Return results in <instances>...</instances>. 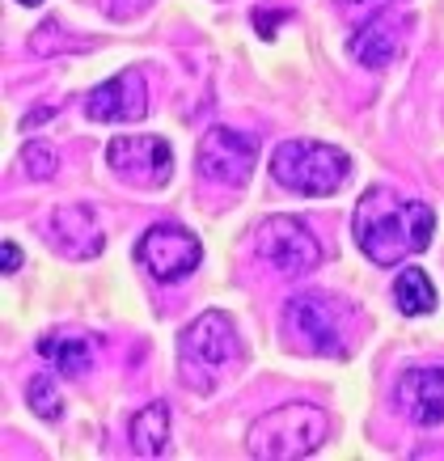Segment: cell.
<instances>
[{"label":"cell","mask_w":444,"mask_h":461,"mask_svg":"<svg viewBox=\"0 0 444 461\" xmlns=\"http://www.w3.org/2000/svg\"><path fill=\"white\" fill-rule=\"evenodd\" d=\"M22 263H26V254H22V246L17 241H0V271L5 276H14V271H22Z\"/></svg>","instance_id":"obj_20"},{"label":"cell","mask_w":444,"mask_h":461,"mask_svg":"<svg viewBox=\"0 0 444 461\" xmlns=\"http://www.w3.org/2000/svg\"><path fill=\"white\" fill-rule=\"evenodd\" d=\"M51 241L64 258H97L106 246L94 208H85V203H64L51 212Z\"/></svg>","instance_id":"obj_12"},{"label":"cell","mask_w":444,"mask_h":461,"mask_svg":"<svg viewBox=\"0 0 444 461\" xmlns=\"http://www.w3.org/2000/svg\"><path fill=\"white\" fill-rule=\"evenodd\" d=\"M68 47H81V42L64 39V26H59V22H42V26L30 34V51H34V56H56V51H68Z\"/></svg>","instance_id":"obj_19"},{"label":"cell","mask_w":444,"mask_h":461,"mask_svg":"<svg viewBox=\"0 0 444 461\" xmlns=\"http://www.w3.org/2000/svg\"><path fill=\"white\" fill-rule=\"evenodd\" d=\"M331 440V415L313 402H284L250 423L246 448L263 461H296Z\"/></svg>","instance_id":"obj_3"},{"label":"cell","mask_w":444,"mask_h":461,"mask_svg":"<svg viewBox=\"0 0 444 461\" xmlns=\"http://www.w3.org/2000/svg\"><path fill=\"white\" fill-rule=\"evenodd\" d=\"M398 406L419 428L444 423V364H415L398 377Z\"/></svg>","instance_id":"obj_11"},{"label":"cell","mask_w":444,"mask_h":461,"mask_svg":"<svg viewBox=\"0 0 444 461\" xmlns=\"http://www.w3.org/2000/svg\"><path fill=\"white\" fill-rule=\"evenodd\" d=\"M127 436H131V448L140 457H161L169 448V406L149 402L144 411H136L127 423Z\"/></svg>","instance_id":"obj_15"},{"label":"cell","mask_w":444,"mask_h":461,"mask_svg":"<svg viewBox=\"0 0 444 461\" xmlns=\"http://www.w3.org/2000/svg\"><path fill=\"white\" fill-rule=\"evenodd\" d=\"M271 178L284 191L296 195H334L343 182L351 178V157L334 144H318V140H284L271 153Z\"/></svg>","instance_id":"obj_5"},{"label":"cell","mask_w":444,"mask_h":461,"mask_svg":"<svg viewBox=\"0 0 444 461\" xmlns=\"http://www.w3.org/2000/svg\"><path fill=\"white\" fill-rule=\"evenodd\" d=\"M241 339H237L233 321L221 309L199 313L191 326H182L178 335V373L182 385L195 393H212L237 364H241Z\"/></svg>","instance_id":"obj_2"},{"label":"cell","mask_w":444,"mask_h":461,"mask_svg":"<svg viewBox=\"0 0 444 461\" xmlns=\"http://www.w3.org/2000/svg\"><path fill=\"white\" fill-rule=\"evenodd\" d=\"M254 250L276 267L279 276H305L322 263V246L313 229L296 216H267L254 229Z\"/></svg>","instance_id":"obj_7"},{"label":"cell","mask_w":444,"mask_h":461,"mask_svg":"<svg viewBox=\"0 0 444 461\" xmlns=\"http://www.w3.org/2000/svg\"><path fill=\"white\" fill-rule=\"evenodd\" d=\"M351 59H360L364 68H389L394 59L403 56V30L389 14L368 17L348 42Z\"/></svg>","instance_id":"obj_13"},{"label":"cell","mask_w":444,"mask_h":461,"mask_svg":"<svg viewBox=\"0 0 444 461\" xmlns=\"http://www.w3.org/2000/svg\"><path fill=\"white\" fill-rule=\"evenodd\" d=\"M106 161L123 182L144 186V191L166 186L174 174V149L161 136H114L106 149Z\"/></svg>","instance_id":"obj_9"},{"label":"cell","mask_w":444,"mask_h":461,"mask_svg":"<svg viewBox=\"0 0 444 461\" xmlns=\"http://www.w3.org/2000/svg\"><path fill=\"white\" fill-rule=\"evenodd\" d=\"M26 398H30V406H34L39 420H47V423L64 420V398L56 393V377H51V373H39V377L30 381Z\"/></svg>","instance_id":"obj_17"},{"label":"cell","mask_w":444,"mask_h":461,"mask_svg":"<svg viewBox=\"0 0 444 461\" xmlns=\"http://www.w3.org/2000/svg\"><path fill=\"white\" fill-rule=\"evenodd\" d=\"M39 356L51 368H59L64 377H85L94 364V339L89 335H42Z\"/></svg>","instance_id":"obj_14"},{"label":"cell","mask_w":444,"mask_h":461,"mask_svg":"<svg viewBox=\"0 0 444 461\" xmlns=\"http://www.w3.org/2000/svg\"><path fill=\"white\" fill-rule=\"evenodd\" d=\"M431 229H436V216H431L428 203L419 199H406L389 186H373L364 191V199L356 203V216H351V233H356V246H360L376 267H394L406 254H419L431 246Z\"/></svg>","instance_id":"obj_1"},{"label":"cell","mask_w":444,"mask_h":461,"mask_svg":"<svg viewBox=\"0 0 444 461\" xmlns=\"http://www.w3.org/2000/svg\"><path fill=\"white\" fill-rule=\"evenodd\" d=\"M254 166H258V144L233 131V127H212L195 149V169L212 186H233L237 191L254 178Z\"/></svg>","instance_id":"obj_8"},{"label":"cell","mask_w":444,"mask_h":461,"mask_svg":"<svg viewBox=\"0 0 444 461\" xmlns=\"http://www.w3.org/2000/svg\"><path fill=\"white\" fill-rule=\"evenodd\" d=\"M149 5H153V0H111V5H106V14H111L114 22H127V17L144 14Z\"/></svg>","instance_id":"obj_21"},{"label":"cell","mask_w":444,"mask_h":461,"mask_svg":"<svg viewBox=\"0 0 444 461\" xmlns=\"http://www.w3.org/2000/svg\"><path fill=\"white\" fill-rule=\"evenodd\" d=\"M22 166H26V174L30 178H39V182H47V178H56V169H59V157L47 149L42 140H30L26 149H22Z\"/></svg>","instance_id":"obj_18"},{"label":"cell","mask_w":444,"mask_h":461,"mask_svg":"<svg viewBox=\"0 0 444 461\" xmlns=\"http://www.w3.org/2000/svg\"><path fill=\"white\" fill-rule=\"evenodd\" d=\"M85 114L94 123H140L149 114V85L140 68H123L119 77L102 81L97 89H89L85 98Z\"/></svg>","instance_id":"obj_10"},{"label":"cell","mask_w":444,"mask_h":461,"mask_svg":"<svg viewBox=\"0 0 444 461\" xmlns=\"http://www.w3.org/2000/svg\"><path fill=\"white\" fill-rule=\"evenodd\" d=\"M17 5H42V0H17Z\"/></svg>","instance_id":"obj_25"},{"label":"cell","mask_w":444,"mask_h":461,"mask_svg":"<svg viewBox=\"0 0 444 461\" xmlns=\"http://www.w3.org/2000/svg\"><path fill=\"white\" fill-rule=\"evenodd\" d=\"M59 106H42V111H34V114H26V119H22V131H30V127H39L42 119H51V114H56Z\"/></svg>","instance_id":"obj_23"},{"label":"cell","mask_w":444,"mask_h":461,"mask_svg":"<svg viewBox=\"0 0 444 461\" xmlns=\"http://www.w3.org/2000/svg\"><path fill=\"white\" fill-rule=\"evenodd\" d=\"M394 301H398V309H403L406 318L431 313V309H436V288H431L428 271H423V267L398 271V280H394Z\"/></svg>","instance_id":"obj_16"},{"label":"cell","mask_w":444,"mask_h":461,"mask_svg":"<svg viewBox=\"0 0 444 461\" xmlns=\"http://www.w3.org/2000/svg\"><path fill=\"white\" fill-rule=\"evenodd\" d=\"M351 326H356V309L331 293H301L284 305V335L292 348L309 356L343 360L351 351Z\"/></svg>","instance_id":"obj_4"},{"label":"cell","mask_w":444,"mask_h":461,"mask_svg":"<svg viewBox=\"0 0 444 461\" xmlns=\"http://www.w3.org/2000/svg\"><path fill=\"white\" fill-rule=\"evenodd\" d=\"M279 22H288V14H263V9L254 14V30H258L263 39H276V26H279Z\"/></svg>","instance_id":"obj_22"},{"label":"cell","mask_w":444,"mask_h":461,"mask_svg":"<svg viewBox=\"0 0 444 461\" xmlns=\"http://www.w3.org/2000/svg\"><path fill=\"white\" fill-rule=\"evenodd\" d=\"M348 14H356V9H385V0H339Z\"/></svg>","instance_id":"obj_24"},{"label":"cell","mask_w":444,"mask_h":461,"mask_svg":"<svg viewBox=\"0 0 444 461\" xmlns=\"http://www.w3.org/2000/svg\"><path fill=\"white\" fill-rule=\"evenodd\" d=\"M136 263L149 271V280L178 284L204 263V246H199V238H195L191 229H182L174 221H161L136 241Z\"/></svg>","instance_id":"obj_6"}]
</instances>
